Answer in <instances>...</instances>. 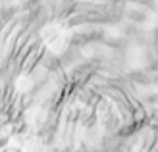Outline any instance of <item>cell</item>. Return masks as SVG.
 Masks as SVG:
<instances>
[{
    "mask_svg": "<svg viewBox=\"0 0 158 152\" xmlns=\"http://www.w3.org/2000/svg\"><path fill=\"white\" fill-rule=\"evenodd\" d=\"M44 41L48 43V46L54 50V52H62L66 48V41H68V37H66V33L62 31V27H58V25H48L44 29Z\"/></svg>",
    "mask_w": 158,
    "mask_h": 152,
    "instance_id": "obj_1",
    "label": "cell"
}]
</instances>
